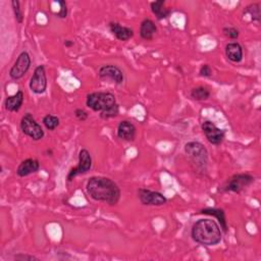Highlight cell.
Listing matches in <instances>:
<instances>
[{
  "mask_svg": "<svg viewBox=\"0 0 261 261\" xmlns=\"http://www.w3.org/2000/svg\"><path fill=\"white\" fill-rule=\"evenodd\" d=\"M190 96L192 99H194L196 101H204L210 97V91L206 87L199 86V87H195L191 90Z\"/></svg>",
  "mask_w": 261,
  "mask_h": 261,
  "instance_id": "obj_22",
  "label": "cell"
},
{
  "mask_svg": "<svg viewBox=\"0 0 261 261\" xmlns=\"http://www.w3.org/2000/svg\"><path fill=\"white\" fill-rule=\"evenodd\" d=\"M20 126H21L22 132L26 136L33 139L34 141L42 140L45 136V133H44L41 124L39 122H37V120L34 118V116L31 113H26L22 117Z\"/></svg>",
  "mask_w": 261,
  "mask_h": 261,
  "instance_id": "obj_6",
  "label": "cell"
},
{
  "mask_svg": "<svg viewBox=\"0 0 261 261\" xmlns=\"http://www.w3.org/2000/svg\"><path fill=\"white\" fill-rule=\"evenodd\" d=\"M14 258H15V260H21V261H24V260H39V258H37L33 255H27V254H23V253H20V254L16 255Z\"/></svg>",
  "mask_w": 261,
  "mask_h": 261,
  "instance_id": "obj_29",
  "label": "cell"
},
{
  "mask_svg": "<svg viewBox=\"0 0 261 261\" xmlns=\"http://www.w3.org/2000/svg\"><path fill=\"white\" fill-rule=\"evenodd\" d=\"M191 237L197 244L205 247H211L221 242L222 231L218 222L214 219L201 218L193 224Z\"/></svg>",
  "mask_w": 261,
  "mask_h": 261,
  "instance_id": "obj_2",
  "label": "cell"
},
{
  "mask_svg": "<svg viewBox=\"0 0 261 261\" xmlns=\"http://www.w3.org/2000/svg\"><path fill=\"white\" fill-rule=\"evenodd\" d=\"M165 6H166L165 0H158V2H153L150 5L151 12L156 17V19L159 20V21L167 19L172 14V11L167 9Z\"/></svg>",
  "mask_w": 261,
  "mask_h": 261,
  "instance_id": "obj_20",
  "label": "cell"
},
{
  "mask_svg": "<svg viewBox=\"0 0 261 261\" xmlns=\"http://www.w3.org/2000/svg\"><path fill=\"white\" fill-rule=\"evenodd\" d=\"M117 137L125 142H133L136 139L137 127L129 120H121L117 125Z\"/></svg>",
  "mask_w": 261,
  "mask_h": 261,
  "instance_id": "obj_13",
  "label": "cell"
},
{
  "mask_svg": "<svg viewBox=\"0 0 261 261\" xmlns=\"http://www.w3.org/2000/svg\"><path fill=\"white\" fill-rule=\"evenodd\" d=\"M185 153L197 174L205 175L207 173L208 151L202 143L197 141L188 142L185 145Z\"/></svg>",
  "mask_w": 261,
  "mask_h": 261,
  "instance_id": "obj_4",
  "label": "cell"
},
{
  "mask_svg": "<svg viewBox=\"0 0 261 261\" xmlns=\"http://www.w3.org/2000/svg\"><path fill=\"white\" fill-rule=\"evenodd\" d=\"M225 55L233 62H241L243 60V47L238 42H230L225 45Z\"/></svg>",
  "mask_w": 261,
  "mask_h": 261,
  "instance_id": "obj_19",
  "label": "cell"
},
{
  "mask_svg": "<svg viewBox=\"0 0 261 261\" xmlns=\"http://www.w3.org/2000/svg\"><path fill=\"white\" fill-rule=\"evenodd\" d=\"M201 129L208 142L212 145H220L225 138L224 129L216 126V124L211 120H204L201 124Z\"/></svg>",
  "mask_w": 261,
  "mask_h": 261,
  "instance_id": "obj_7",
  "label": "cell"
},
{
  "mask_svg": "<svg viewBox=\"0 0 261 261\" xmlns=\"http://www.w3.org/2000/svg\"><path fill=\"white\" fill-rule=\"evenodd\" d=\"M108 27L112 35L119 41H127L134 36V31L132 28L121 26L119 23L110 22Z\"/></svg>",
  "mask_w": 261,
  "mask_h": 261,
  "instance_id": "obj_14",
  "label": "cell"
},
{
  "mask_svg": "<svg viewBox=\"0 0 261 261\" xmlns=\"http://www.w3.org/2000/svg\"><path fill=\"white\" fill-rule=\"evenodd\" d=\"M12 8L14 11V15L16 18V21L18 24H23L24 22V15L21 9V3L19 0H13L12 2Z\"/></svg>",
  "mask_w": 261,
  "mask_h": 261,
  "instance_id": "obj_24",
  "label": "cell"
},
{
  "mask_svg": "<svg viewBox=\"0 0 261 261\" xmlns=\"http://www.w3.org/2000/svg\"><path fill=\"white\" fill-rule=\"evenodd\" d=\"M63 44H64V46L66 47H68V48H70V47H72V46H74V41H72V40H66L64 42H63Z\"/></svg>",
  "mask_w": 261,
  "mask_h": 261,
  "instance_id": "obj_30",
  "label": "cell"
},
{
  "mask_svg": "<svg viewBox=\"0 0 261 261\" xmlns=\"http://www.w3.org/2000/svg\"><path fill=\"white\" fill-rule=\"evenodd\" d=\"M156 33H157V26L155 25V23L152 20L144 19L141 22L139 34L143 40H146V41L153 40L154 35Z\"/></svg>",
  "mask_w": 261,
  "mask_h": 261,
  "instance_id": "obj_17",
  "label": "cell"
},
{
  "mask_svg": "<svg viewBox=\"0 0 261 261\" xmlns=\"http://www.w3.org/2000/svg\"><path fill=\"white\" fill-rule=\"evenodd\" d=\"M86 105L93 111L100 112L102 119L113 118L119 113V105L114 94L110 92H93L87 95Z\"/></svg>",
  "mask_w": 261,
  "mask_h": 261,
  "instance_id": "obj_3",
  "label": "cell"
},
{
  "mask_svg": "<svg viewBox=\"0 0 261 261\" xmlns=\"http://www.w3.org/2000/svg\"><path fill=\"white\" fill-rule=\"evenodd\" d=\"M31 63L32 60L30 54L27 51L21 52V54L18 56L16 62L10 71V77L15 81L22 79L30 70Z\"/></svg>",
  "mask_w": 261,
  "mask_h": 261,
  "instance_id": "obj_9",
  "label": "cell"
},
{
  "mask_svg": "<svg viewBox=\"0 0 261 261\" xmlns=\"http://www.w3.org/2000/svg\"><path fill=\"white\" fill-rule=\"evenodd\" d=\"M92 169V156L90 152L83 148L79 152V162L78 166L74 169H72L67 177L68 182H72L77 176L85 175Z\"/></svg>",
  "mask_w": 261,
  "mask_h": 261,
  "instance_id": "obj_8",
  "label": "cell"
},
{
  "mask_svg": "<svg viewBox=\"0 0 261 261\" xmlns=\"http://www.w3.org/2000/svg\"><path fill=\"white\" fill-rule=\"evenodd\" d=\"M43 124L45 125V127L49 130H54L58 125H59V118L56 115H52V114H46L43 119H42Z\"/></svg>",
  "mask_w": 261,
  "mask_h": 261,
  "instance_id": "obj_23",
  "label": "cell"
},
{
  "mask_svg": "<svg viewBox=\"0 0 261 261\" xmlns=\"http://www.w3.org/2000/svg\"><path fill=\"white\" fill-rule=\"evenodd\" d=\"M260 8H261V4L260 3H254L249 5L245 10H244V14L250 15L251 20L253 22H256L257 24L260 23L261 21V12H260Z\"/></svg>",
  "mask_w": 261,
  "mask_h": 261,
  "instance_id": "obj_21",
  "label": "cell"
},
{
  "mask_svg": "<svg viewBox=\"0 0 261 261\" xmlns=\"http://www.w3.org/2000/svg\"><path fill=\"white\" fill-rule=\"evenodd\" d=\"M74 114H75V116L77 117V119H79L80 121H85V120H87L88 117H89L88 112H87L85 109H83V108H77V109L75 110Z\"/></svg>",
  "mask_w": 261,
  "mask_h": 261,
  "instance_id": "obj_28",
  "label": "cell"
},
{
  "mask_svg": "<svg viewBox=\"0 0 261 261\" xmlns=\"http://www.w3.org/2000/svg\"><path fill=\"white\" fill-rule=\"evenodd\" d=\"M29 87H30V90L37 95L45 93L47 89V76H46L45 67L43 64L38 66L35 69L34 74L30 80Z\"/></svg>",
  "mask_w": 261,
  "mask_h": 261,
  "instance_id": "obj_11",
  "label": "cell"
},
{
  "mask_svg": "<svg viewBox=\"0 0 261 261\" xmlns=\"http://www.w3.org/2000/svg\"><path fill=\"white\" fill-rule=\"evenodd\" d=\"M39 170H40V162L37 159L27 158L19 165L17 169V175L20 178H25L32 174L37 173Z\"/></svg>",
  "mask_w": 261,
  "mask_h": 261,
  "instance_id": "obj_15",
  "label": "cell"
},
{
  "mask_svg": "<svg viewBox=\"0 0 261 261\" xmlns=\"http://www.w3.org/2000/svg\"><path fill=\"white\" fill-rule=\"evenodd\" d=\"M140 202L145 206H162L167 204L168 198L157 191L141 188L137 191Z\"/></svg>",
  "mask_w": 261,
  "mask_h": 261,
  "instance_id": "obj_10",
  "label": "cell"
},
{
  "mask_svg": "<svg viewBox=\"0 0 261 261\" xmlns=\"http://www.w3.org/2000/svg\"><path fill=\"white\" fill-rule=\"evenodd\" d=\"M24 99L25 94L22 90H19L16 94L12 96H8L5 101L6 109L10 112H18L24 103Z\"/></svg>",
  "mask_w": 261,
  "mask_h": 261,
  "instance_id": "obj_16",
  "label": "cell"
},
{
  "mask_svg": "<svg viewBox=\"0 0 261 261\" xmlns=\"http://www.w3.org/2000/svg\"><path fill=\"white\" fill-rule=\"evenodd\" d=\"M86 191L93 200L111 206L116 205L121 196L117 184L106 177H91L86 184Z\"/></svg>",
  "mask_w": 261,
  "mask_h": 261,
  "instance_id": "obj_1",
  "label": "cell"
},
{
  "mask_svg": "<svg viewBox=\"0 0 261 261\" xmlns=\"http://www.w3.org/2000/svg\"><path fill=\"white\" fill-rule=\"evenodd\" d=\"M199 75L203 78H210L212 76V69L209 64H202L199 70Z\"/></svg>",
  "mask_w": 261,
  "mask_h": 261,
  "instance_id": "obj_27",
  "label": "cell"
},
{
  "mask_svg": "<svg viewBox=\"0 0 261 261\" xmlns=\"http://www.w3.org/2000/svg\"><path fill=\"white\" fill-rule=\"evenodd\" d=\"M201 214H206V215H211L216 217L218 224L221 229V231L223 233H227V222H226V218H225V212L223 209L220 208H212V207H207V208H203L200 210Z\"/></svg>",
  "mask_w": 261,
  "mask_h": 261,
  "instance_id": "obj_18",
  "label": "cell"
},
{
  "mask_svg": "<svg viewBox=\"0 0 261 261\" xmlns=\"http://www.w3.org/2000/svg\"><path fill=\"white\" fill-rule=\"evenodd\" d=\"M254 181L255 178L250 174H237L227 179L219 187V191L222 193H241Z\"/></svg>",
  "mask_w": 261,
  "mask_h": 261,
  "instance_id": "obj_5",
  "label": "cell"
},
{
  "mask_svg": "<svg viewBox=\"0 0 261 261\" xmlns=\"http://www.w3.org/2000/svg\"><path fill=\"white\" fill-rule=\"evenodd\" d=\"M98 76L100 79L111 80L117 85H121L124 81V75L122 71L114 64L102 66L98 71Z\"/></svg>",
  "mask_w": 261,
  "mask_h": 261,
  "instance_id": "obj_12",
  "label": "cell"
},
{
  "mask_svg": "<svg viewBox=\"0 0 261 261\" xmlns=\"http://www.w3.org/2000/svg\"><path fill=\"white\" fill-rule=\"evenodd\" d=\"M57 4L60 6V11L56 14V17L59 19H66L68 17V5L63 0H58Z\"/></svg>",
  "mask_w": 261,
  "mask_h": 261,
  "instance_id": "obj_26",
  "label": "cell"
},
{
  "mask_svg": "<svg viewBox=\"0 0 261 261\" xmlns=\"http://www.w3.org/2000/svg\"><path fill=\"white\" fill-rule=\"evenodd\" d=\"M222 34L231 40H237L240 35V31L235 27H224L222 29Z\"/></svg>",
  "mask_w": 261,
  "mask_h": 261,
  "instance_id": "obj_25",
  "label": "cell"
}]
</instances>
